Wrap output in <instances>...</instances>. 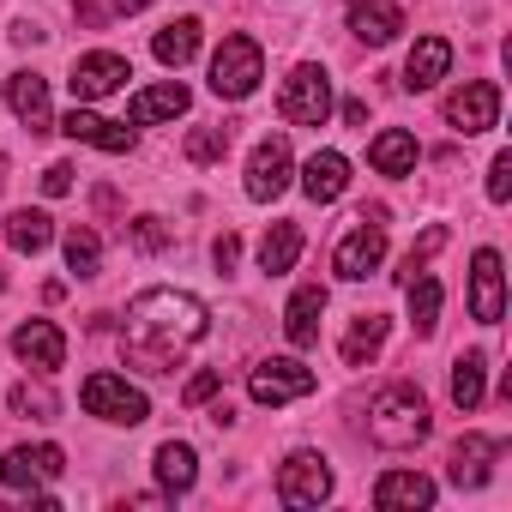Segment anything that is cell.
Returning a JSON list of instances; mask_svg holds the SVG:
<instances>
[{
  "instance_id": "obj_15",
  "label": "cell",
  "mask_w": 512,
  "mask_h": 512,
  "mask_svg": "<svg viewBox=\"0 0 512 512\" xmlns=\"http://www.w3.org/2000/svg\"><path fill=\"white\" fill-rule=\"evenodd\" d=\"M7 103H13V115L31 127V133H55V115H49V79L43 73H13L7 79Z\"/></svg>"
},
{
  "instance_id": "obj_6",
  "label": "cell",
  "mask_w": 512,
  "mask_h": 512,
  "mask_svg": "<svg viewBox=\"0 0 512 512\" xmlns=\"http://www.w3.org/2000/svg\"><path fill=\"white\" fill-rule=\"evenodd\" d=\"M380 260H386V211L356 217V229H350V235L338 241V253H332V272L350 278V284H362L368 272H380Z\"/></svg>"
},
{
  "instance_id": "obj_36",
  "label": "cell",
  "mask_w": 512,
  "mask_h": 512,
  "mask_svg": "<svg viewBox=\"0 0 512 512\" xmlns=\"http://www.w3.org/2000/svg\"><path fill=\"white\" fill-rule=\"evenodd\" d=\"M127 235H133V247H145V253L169 247V223H163V217H133V223H127Z\"/></svg>"
},
{
  "instance_id": "obj_1",
  "label": "cell",
  "mask_w": 512,
  "mask_h": 512,
  "mask_svg": "<svg viewBox=\"0 0 512 512\" xmlns=\"http://www.w3.org/2000/svg\"><path fill=\"white\" fill-rule=\"evenodd\" d=\"M205 302L187 290H145L127 302V326H121V356L139 374H175V362L205 338Z\"/></svg>"
},
{
  "instance_id": "obj_32",
  "label": "cell",
  "mask_w": 512,
  "mask_h": 512,
  "mask_svg": "<svg viewBox=\"0 0 512 512\" xmlns=\"http://www.w3.org/2000/svg\"><path fill=\"white\" fill-rule=\"evenodd\" d=\"M67 272L73 278H97L103 272V241H97V229H67Z\"/></svg>"
},
{
  "instance_id": "obj_39",
  "label": "cell",
  "mask_w": 512,
  "mask_h": 512,
  "mask_svg": "<svg viewBox=\"0 0 512 512\" xmlns=\"http://www.w3.org/2000/svg\"><path fill=\"white\" fill-rule=\"evenodd\" d=\"M43 193H49V199L73 193V163H49V169H43Z\"/></svg>"
},
{
  "instance_id": "obj_34",
  "label": "cell",
  "mask_w": 512,
  "mask_h": 512,
  "mask_svg": "<svg viewBox=\"0 0 512 512\" xmlns=\"http://www.w3.org/2000/svg\"><path fill=\"white\" fill-rule=\"evenodd\" d=\"M223 151H229V127H193L187 133V163H223Z\"/></svg>"
},
{
  "instance_id": "obj_10",
  "label": "cell",
  "mask_w": 512,
  "mask_h": 512,
  "mask_svg": "<svg viewBox=\"0 0 512 512\" xmlns=\"http://www.w3.org/2000/svg\"><path fill=\"white\" fill-rule=\"evenodd\" d=\"M446 121L470 139V133H488L500 121V85L494 79H464L452 97H446Z\"/></svg>"
},
{
  "instance_id": "obj_33",
  "label": "cell",
  "mask_w": 512,
  "mask_h": 512,
  "mask_svg": "<svg viewBox=\"0 0 512 512\" xmlns=\"http://www.w3.org/2000/svg\"><path fill=\"white\" fill-rule=\"evenodd\" d=\"M7 404H13V416H31V422H49V416L61 410V404H55V392H49L43 380H37V386H31V380H25V386H13V398H7Z\"/></svg>"
},
{
  "instance_id": "obj_5",
  "label": "cell",
  "mask_w": 512,
  "mask_h": 512,
  "mask_svg": "<svg viewBox=\"0 0 512 512\" xmlns=\"http://www.w3.org/2000/svg\"><path fill=\"white\" fill-rule=\"evenodd\" d=\"M278 115L290 127H326V115H332V79H326V67H296L284 79Z\"/></svg>"
},
{
  "instance_id": "obj_24",
  "label": "cell",
  "mask_w": 512,
  "mask_h": 512,
  "mask_svg": "<svg viewBox=\"0 0 512 512\" xmlns=\"http://www.w3.org/2000/svg\"><path fill=\"white\" fill-rule=\"evenodd\" d=\"M296 260H302V223H272L260 235V272L284 278V272H296Z\"/></svg>"
},
{
  "instance_id": "obj_18",
  "label": "cell",
  "mask_w": 512,
  "mask_h": 512,
  "mask_svg": "<svg viewBox=\"0 0 512 512\" xmlns=\"http://www.w3.org/2000/svg\"><path fill=\"white\" fill-rule=\"evenodd\" d=\"M61 133L67 139H79V145H97V151H109V157H121V151H133V127H121V121H103V115H91V109H73L67 121H61Z\"/></svg>"
},
{
  "instance_id": "obj_35",
  "label": "cell",
  "mask_w": 512,
  "mask_h": 512,
  "mask_svg": "<svg viewBox=\"0 0 512 512\" xmlns=\"http://www.w3.org/2000/svg\"><path fill=\"white\" fill-rule=\"evenodd\" d=\"M440 247H446V229H440V223H434V229H428V235H422V241H416V247H410V253H404V272H398V278H404V284H410V278H416V272H422V266H428V253H440Z\"/></svg>"
},
{
  "instance_id": "obj_3",
  "label": "cell",
  "mask_w": 512,
  "mask_h": 512,
  "mask_svg": "<svg viewBox=\"0 0 512 512\" xmlns=\"http://www.w3.org/2000/svg\"><path fill=\"white\" fill-rule=\"evenodd\" d=\"M79 404H85V416L115 422V428H139V422L151 416V398H145L127 374H85Z\"/></svg>"
},
{
  "instance_id": "obj_7",
  "label": "cell",
  "mask_w": 512,
  "mask_h": 512,
  "mask_svg": "<svg viewBox=\"0 0 512 512\" xmlns=\"http://www.w3.org/2000/svg\"><path fill=\"white\" fill-rule=\"evenodd\" d=\"M320 380H314V368H302L296 356H272V362H260V368H253L247 374V398L253 404H296V398H308Z\"/></svg>"
},
{
  "instance_id": "obj_16",
  "label": "cell",
  "mask_w": 512,
  "mask_h": 512,
  "mask_svg": "<svg viewBox=\"0 0 512 512\" xmlns=\"http://www.w3.org/2000/svg\"><path fill=\"white\" fill-rule=\"evenodd\" d=\"M374 506L380 512H422V506H434V482L422 470H386L374 482Z\"/></svg>"
},
{
  "instance_id": "obj_12",
  "label": "cell",
  "mask_w": 512,
  "mask_h": 512,
  "mask_svg": "<svg viewBox=\"0 0 512 512\" xmlns=\"http://www.w3.org/2000/svg\"><path fill=\"white\" fill-rule=\"evenodd\" d=\"M67 470V452L61 446H13L7 458H0V482L7 488H43V482H55Z\"/></svg>"
},
{
  "instance_id": "obj_37",
  "label": "cell",
  "mask_w": 512,
  "mask_h": 512,
  "mask_svg": "<svg viewBox=\"0 0 512 512\" xmlns=\"http://www.w3.org/2000/svg\"><path fill=\"white\" fill-rule=\"evenodd\" d=\"M488 199H494V205L512 199V151H500V157L488 163Z\"/></svg>"
},
{
  "instance_id": "obj_17",
  "label": "cell",
  "mask_w": 512,
  "mask_h": 512,
  "mask_svg": "<svg viewBox=\"0 0 512 512\" xmlns=\"http://www.w3.org/2000/svg\"><path fill=\"white\" fill-rule=\"evenodd\" d=\"M344 7H350V31L374 49L404 31V0H344Z\"/></svg>"
},
{
  "instance_id": "obj_25",
  "label": "cell",
  "mask_w": 512,
  "mask_h": 512,
  "mask_svg": "<svg viewBox=\"0 0 512 512\" xmlns=\"http://www.w3.org/2000/svg\"><path fill=\"white\" fill-rule=\"evenodd\" d=\"M151 470H157L163 494H187V488L199 482V458H193V446H187V440H163V446H157V458H151Z\"/></svg>"
},
{
  "instance_id": "obj_23",
  "label": "cell",
  "mask_w": 512,
  "mask_h": 512,
  "mask_svg": "<svg viewBox=\"0 0 512 512\" xmlns=\"http://www.w3.org/2000/svg\"><path fill=\"white\" fill-rule=\"evenodd\" d=\"M446 67H452V43L446 37H422L410 49V61H404V91H434L446 79Z\"/></svg>"
},
{
  "instance_id": "obj_9",
  "label": "cell",
  "mask_w": 512,
  "mask_h": 512,
  "mask_svg": "<svg viewBox=\"0 0 512 512\" xmlns=\"http://www.w3.org/2000/svg\"><path fill=\"white\" fill-rule=\"evenodd\" d=\"M290 175H296V157H290V139L284 133H272V139H260L253 145V157H247V199H278L284 187H290Z\"/></svg>"
},
{
  "instance_id": "obj_31",
  "label": "cell",
  "mask_w": 512,
  "mask_h": 512,
  "mask_svg": "<svg viewBox=\"0 0 512 512\" xmlns=\"http://www.w3.org/2000/svg\"><path fill=\"white\" fill-rule=\"evenodd\" d=\"M380 344H386V314H362V320L350 326V338H344V362H350V368H368V362L380 356Z\"/></svg>"
},
{
  "instance_id": "obj_30",
  "label": "cell",
  "mask_w": 512,
  "mask_h": 512,
  "mask_svg": "<svg viewBox=\"0 0 512 512\" xmlns=\"http://www.w3.org/2000/svg\"><path fill=\"white\" fill-rule=\"evenodd\" d=\"M404 290H410V326H416V338H434V326H440V278L416 272Z\"/></svg>"
},
{
  "instance_id": "obj_4",
  "label": "cell",
  "mask_w": 512,
  "mask_h": 512,
  "mask_svg": "<svg viewBox=\"0 0 512 512\" xmlns=\"http://www.w3.org/2000/svg\"><path fill=\"white\" fill-rule=\"evenodd\" d=\"M260 79H266V55H260V43H253V37L235 31V37L217 43V55H211V91L217 97L241 103V97L260 91Z\"/></svg>"
},
{
  "instance_id": "obj_27",
  "label": "cell",
  "mask_w": 512,
  "mask_h": 512,
  "mask_svg": "<svg viewBox=\"0 0 512 512\" xmlns=\"http://www.w3.org/2000/svg\"><path fill=\"white\" fill-rule=\"evenodd\" d=\"M368 163H374L380 175H410V169H416V139H410L404 127H386V133H374Z\"/></svg>"
},
{
  "instance_id": "obj_22",
  "label": "cell",
  "mask_w": 512,
  "mask_h": 512,
  "mask_svg": "<svg viewBox=\"0 0 512 512\" xmlns=\"http://www.w3.org/2000/svg\"><path fill=\"white\" fill-rule=\"evenodd\" d=\"M320 314H326V290L320 284H302L290 296V308H284V332H290L296 350H314L320 344Z\"/></svg>"
},
{
  "instance_id": "obj_13",
  "label": "cell",
  "mask_w": 512,
  "mask_h": 512,
  "mask_svg": "<svg viewBox=\"0 0 512 512\" xmlns=\"http://www.w3.org/2000/svg\"><path fill=\"white\" fill-rule=\"evenodd\" d=\"M470 314L482 326H500V314H506V272H500V253L494 247H482L476 260H470Z\"/></svg>"
},
{
  "instance_id": "obj_14",
  "label": "cell",
  "mask_w": 512,
  "mask_h": 512,
  "mask_svg": "<svg viewBox=\"0 0 512 512\" xmlns=\"http://www.w3.org/2000/svg\"><path fill=\"white\" fill-rule=\"evenodd\" d=\"M13 356H19L25 368H37V374H55V368L67 362V338H61L55 320H25V326L13 332Z\"/></svg>"
},
{
  "instance_id": "obj_28",
  "label": "cell",
  "mask_w": 512,
  "mask_h": 512,
  "mask_svg": "<svg viewBox=\"0 0 512 512\" xmlns=\"http://www.w3.org/2000/svg\"><path fill=\"white\" fill-rule=\"evenodd\" d=\"M482 392H488V356H482V350H464V356L452 362V404H458V410H476Z\"/></svg>"
},
{
  "instance_id": "obj_2",
  "label": "cell",
  "mask_w": 512,
  "mask_h": 512,
  "mask_svg": "<svg viewBox=\"0 0 512 512\" xmlns=\"http://www.w3.org/2000/svg\"><path fill=\"white\" fill-rule=\"evenodd\" d=\"M428 428H434V416H428V398H422L416 386H386V392H374V404H368V440H374V446L410 452V446L428 440Z\"/></svg>"
},
{
  "instance_id": "obj_20",
  "label": "cell",
  "mask_w": 512,
  "mask_h": 512,
  "mask_svg": "<svg viewBox=\"0 0 512 512\" xmlns=\"http://www.w3.org/2000/svg\"><path fill=\"white\" fill-rule=\"evenodd\" d=\"M494 458H500V440H488V434H464V440L452 446L446 476H452L458 488H482V482L494 476Z\"/></svg>"
},
{
  "instance_id": "obj_41",
  "label": "cell",
  "mask_w": 512,
  "mask_h": 512,
  "mask_svg": "<svg viewBox=\"0 0 512 512\" xmlns=\"http://www.w3.org/2000/svg\"><path fill=\"white\" fill-rule=\"evenodd\" d=\"M151 0H115V13H145Z\"/></svg>"
},
{
  "instance_id": "obj_19",
  "label": "cell",
  "mask_w": 512,
  "mask_h": 512,
  "mask_svg": "<svg viewBox=\"0 0 512 512\" xmlns=\"http://www.w3.org/2000/svg\"><path fill=\"white\" fill-rule=\"evenodd\" d=\"M344 187H350V157H344V151H314V157L302 163V193H308L314 205L344 199Z\"/></svg>"
},
{
  "instance_id": "obj_29",
  "label": "cell",
  "mask_w": 512,
  "mask_h": 512,
  "mask_svg": "<svg viewBox=\"0 0 512 512\" xmlns=\"http://www.w3.org/2000/svg\"><path fill=\"white\" fill-rule=\"evenodd\" d=\"M55 241V217L49 211H13L7 217V247L13 253H43Z\"/></svg>"
},
{
  "instance_id": "obj_8",
  "label": "cell",
  "mask_w": 512,
  "mask_h": 512,
  "mask_svg": "<svg viewBox=\"0 0 512 512\" xmlns=\"http://www.w3.org/2000/svg\"><path fill=\"white\" fill-rule=\"evenodd\" d=\"M332 494V464L320 452H290L278 464V500L284 506H320Z\"/></svg>"
},
{
  "instance_id": "obj_38",
  "label": "cell",
  "mask_w": 512,
  "mask_h": 512,
  "mask_svg": "<svg viewBox=\"0 0 512 512\" xmlns=\"http://www.w3.org/2000/svg\"><path fill=\"white\" fill-rule=\"evenodd\" d=\"M217 386H223V374H217V368H205V374H193V380H187V392H181V398H187V404H205V398H217Z\"/></svg>"
},
{
  "instance_id": "obj_26",
  "label": "cell",
  "mask_w": 512,
  "mask_h": 512,
  "mask_svg": "<svg viewBox=\"0 0 512 512\" xmlns=\"http://www.w3.org/2000/svg\"><path fill=\"white\" fill-rule=\"evenodd\" d=\"M199 31H205L199 19H175V25H163V31L151 37V55H157L163 67H175V73H181V67L199 55Z\"/></svg>"
},
{
  "instance_id": "obj_40",
  "label": "cell",
  "mask_w": 512,
  "mask_h": 512,
  "mask_svg": "<svg viewBox=\"0 0 512 512\" xmlns=\"http://www.w3.org/2000/svg\"><path fill=\"white\" fill-rule=\"evenodd\" d=\"M211 260H217V272H235V260H241V241H235L229 229H223V235L211 241Z\"/></svg>"
},
{
  "instance_id": "obj_21",
  "label": "cell",
  "mask_w": 512,
  "mask_h": 512,
  "mask_svg": "<svg viewBox=\"0 0 512 512\" xmlns=\"http://www.w3.org/2000/svg\"><path fill=\"white\" fill-rule=\"evenodd\" d=\"M187 85L181 79H163V85H151V91H139L133 103H127V121L133 127H157V121H175V115H187Z\"/></svg>"
},
{
  "instance_id": "obj_11",
  "label": "cell",
  "mask_w": 512,
  "mask_h": 512,
  "mask_svg": "<svg viewBox=\"0 0 512 512\" xmlns=\"http://www.w3.org/2000/svg\"><path fill=\"white\" fill-rule=\"evenodd\" d=\"M127 79H133V67L121 61V55H109V49H97V55H79L73 61V97L79 103H103V97H115V91H127Z\"/></svg>"
}]
</instances>
